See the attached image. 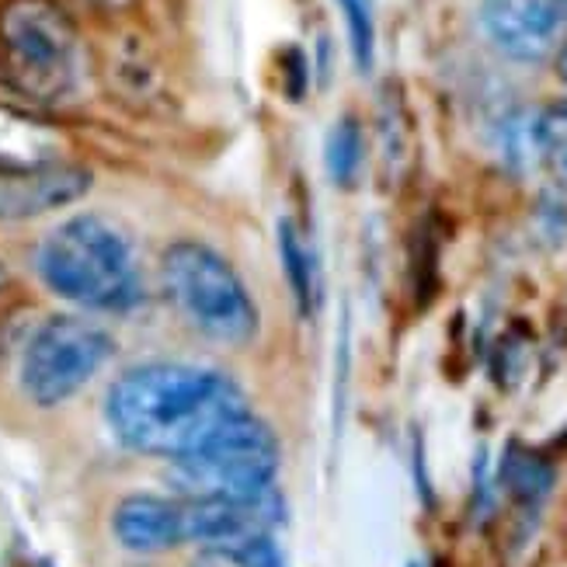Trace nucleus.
<instances>
[{"label": "nucleus", "instance_id": "1", "mask_svg": "<svg viewBox=\"0 0 567 567\" xmlns=\"http://www.w3.org/2000/svg\"><path fill=\"white\" fill-rule=\"evenodd\" d=\"M248 414L244 390L213 365L140 362L105 393V422L126 450L182 460Z\"/></svg>", "mask_w": 567, "mask_h": 567}, {"label": "nucleus", "instance_id": "2", "mask_svg": "<svg viewBox=\"0 0 567 567\" xmlns=\"http://www.w3.org/2000/svg\"><path fill=\"white\" fill-rule=\"evenodd\" d=\"M35 272L66 303L84 310L130 313L146 300L133 240L97 213H78L49 230L35 251Z\"/></svg>", "mask_w": 567, "mask_h": 567}, {"label": "nucleus", "instance_id": "3", "mask_svg": "<svg viewBox=\"0 0 567 567\" xmlns=\"http://www.w3.org/2000/svg\"><path fill=\"white\" fill-rule=\"evenodd\" d=\"M161 289L175 313L203 338L248 344L258 338V303L237 268L203 240H175L161 255Z\"/></svg>", "mask_w": 567, "mask_h": 567}, {"label": "nucleus", "instance_id": "4", "mask_svg": "<svg viewBox=\"0 0 567 567\" xmlns=\"http://www.w3.org/2000/svg\"><path fill=\"white\" fill-rule=\"evenodd\" d=\"M0 66L35 102H60L78 87L81 35L60 0H0Z\"/></svg>", "mask_w": 567, "mask_h": 567}, {"label": "nucleus", "instance_id": "5", "mask_svg": "<svg viewBox=\"0 0 567 567\" xmlns=\"http://www.w3.org/2000/svg\"><path fill=\"white\" fill-rule=\"evenodd\" d=\"M279 439L251 411L206 446L171 463V484L185 498H251L276 487Z\"/></svg>", "mask_w": 567, "mask_h": 567}, {"label": "nucleus", "instance_id": "6", "mask_svg": "<svg viewBox=\"0 0 567 567\" xmlns=\"http://www.w3.org/2000/svg\"><path fill=\"white\" fill-rule=\"evenodd\" d=\"M115 338L94 320L56 313L35 328L21 352L18 380L35 408H60L102 373Z\"/></svg>", "mask_w": 567, "mask_h": 567}, {"label": "nucleus", "instance_id": "7", "mask_svg": "<svg viewBox=\"0 0 567 567\" xmlns=\"http://www.w3.org/2000/svg\"><path fill=\"white\" fill-rule=\"evenodd\" d=\"M564 21L557 0H487L481 11V29L491 45L519 63L547 60L560 42Z\"/></svg>", "mask_w": 567, "mask_h": 567}, {"label": "nucleus", "instance_id": "8", "mask_svg": "<svg viewBox=\"0 0 567 567\" xmlns=\"http://www.w3.org/2000/svg\"><path fill=\"white\" fill-rule=\"evenodd\" d=\"M91 171L81 164H53L39 171H0V224L35 219L84 199Z\"/></svg>", "mask_w": 567, "mask_h": 567}, {"label": "nucleus", "instance_id": "9", "mask_svg": "<svg viewBox=\"0 0 567 567\" xmlns=\"http://www.w3.org/2000/svg\"><path fill=\"white\" fill-rule=\"evenodd\" d=\"M112 533L130 554H164L185 544V498L130 495L112 512Z\"/></svg>", "mask_w": 567, "mask_h": 567}, {"label": "nucleus", "instance_id": "10", "mask_svg": "<svg viewBox=\"0 0 567 567\" xmlns=\"http://www.w3.org/2000/svg\"><path fill=\"white\" fill-rule=\"evenodd\" d=\"M66 136L32 112L0 105V171H39L63 164Z\"/></svg>", "mask_w": 567, "mask_h": 567}, {"label": "nucleus", "instance_id": "11", "mask_svg": "<svg viewBox=\"0 0 567 567\" xmlns=\"http://www.w3.org/2000/svg\"><path fill=\"white\" fill-rule=\"evenodd\" d=\"M279 255H282V268L292 289V303L300 307L303 317L317 313L320 303V268H317V255L310 248V240L303 237V230L282 219L279 224Z\"/></svg>", "mask_w": 567, "mask_h": 567}, {"label": "nucleus", "instance_id": "12", "mask_svg": "<svg viewBox=\"0 0 567 567\" xmlns=\"http://www.w3.org/2000/svg\"><path fill=\"white\" fill-rule=\"evenodd\" d=\"M362 157H365V140H362V126L355 115H341L328 140H324V167L328 178L338 188H352L359 171H362Z\"/></svg>", "mask_w": 567, "mask_h": 567}, {"label": "nucleus", "instance_id": "13", "mask_svg": "<svg viewBox=\"0 0 567 567\" xmlns=\"http://www.w3.org/2000/svg\"><path fill=\"white\" fill-rule=\"evenodd\" d=\"M502 481H505V487L512 491L515 498L533 505V502H544L550 495L554 471H550V463L544 456L512 446L505 453V463H502Z\"/></svg>", "mask_w": 567, "mask_h": 567}, {"label": "nucleus", "instance_id": "14", "mask_svg": "<svg viewBox=\"0 0 567 567\" xmlns=\"http://www.w3.org/2000/svg\"><path fill=\"white\" fill-rule=\"evenodd\" d=\"M533 154L567 182V97L547 105L529 126Z\"/></svg>", "mask_w": 567, "mask_h": 567}, {"label": "nucleus", "instance_id": "15", "mask_svg": "<svg viewBox=\"0 0 567 567\" xmlns=\"http://www.w3.org/2000/svg\"><path fill=\"white\" fill-rule=\"evenodd\" d=\"M334 4L344 18L352 60L362 73H369L373 70V60H377V8H373V0H334Z\"/></svg>", "mask_w": 567, "mask_h": 567}, {"label": "nucleus", "instance_id": "16", "mask_svg": "<svg viewBox=\"0 0 567 567\" xmlns=\"http://www.w3.org/2000/svg\"><path fill=\"white\" fill-rule=\"evenodd\" d=\"M213 560L227 564V567H289V560L282 557L279 544H276V533H258L240 539V544L209 554Z\"/></svg>", "mask_w": 567, "mask_h": 567}, {"label": "nucleus", "instance_id": "17", "mask_svg": "<svg viewBox=\"0 0 567 567\" xmlns=\"http://www.w3.org/2000/svg\"><path fill=\"white\" fill-rule=\"evenodd\" d=\"M286 78H289V84H286V97H292V102H300L303 97V91H307V56L300 53V49H286Z\"/></svg>", "mask_w": 567, "mask_h": 567}, {"label": "nucleus", "instance_id": "18", "mask_svg": "<svg viewBox=\"0 0 567 567\" xmlns=\"http://www.w3.org/2000/svg\"><path fill=\"white\" fill-rule=\"evenodd\" d=\"M557 73H560V81L567 84V42L560 45V53H557Z\"/></svg>", "mask_w": 567, "mask_h": 567}, {"label": "nucleus", "instance_id": "19", "mask_svg": "<svg viewBox=\"0 0 567 567\" xmlns=\"http://www.w3.org/2000/svg\"><path fill=\"white\" fill-rule=\"evenodd\" d=\"M8 286V268H4V261H0V289Z\"/></svg>", "mask_w": 567, "mask_h": 567}, {"label": "nucleus", "instance_id": "20", "mask_svg": "<svg viewBox=\"0 0 567 567\" xmlns=\"http://www.w3.org/2000/svg\"><path fill=\"white\" fill-rule=\"evenodd\" d=\"M195 567H227V564H219V560H209V564H195Z\"/></svg>", "mask_w": 567, "mask_h": 567}, {"label": "nucleus", "instance_id": "21", "mask_svg": "<svg viewBox=\"0 0 567 567\" xmlns=\"http://www.w3.org/2000/svg\"><path fill=\"white\" fill-rule=\"evenodd\" d=\"M557 8L564 11V18H567V0H557Z\"/></svg>", "mask_w": 567, "mask_h": 567}]
</instances>
